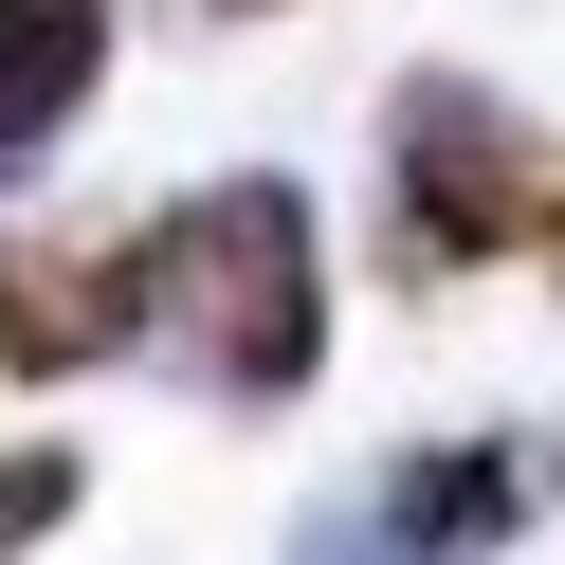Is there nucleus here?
Returning a JSON list of instances; mask_svg holds the SVG:
<instances>
[{
	"label": "nucleus",
	"instance_id": "obj_4",
	"mask_svg": "<svg viewBox=\"0 0 565 565\" xmlns=\"http://www.w3.org/2000/svg\"><path fill=\"white\" fill-rule=\"evenodd\" d=\"M147 347V292H128V237H0V365L74 383Z\"/></svg>",
	"mask_w": 565,
	"mask_h": 565
},
{
	"label": "nucleus",
	"instance_id": "obj_7",
	"mask_svg": "<svg viewBox=\"0 0 565 565\" xmlns=\"http://www.w3.org/2000/svg\"><path fill=\"white\" fill-rule=\"evenodd\" d=\"M292 565H419V547H402V529H383V511H365V492H329V511H310V529H292Z\"/></svg>",
	"mask_w": 565,
	"mask_h": 565
},
{
	"label": "nucleus",
	"instance_id": "obj_3",
	"mask_svg": "<svg viewBox=\"0 0 565 565\" xmlns=\"http://www.w3.org/2000/svg\"><path fill=\"white\" fill-rule=\"evenodd\" d=\"M565 492V438H529V419H492V438H419V456H383L365 475V511L402 529L419 565H492L529 511Z\"/></svg>",
	"mask_w": 565,
	"mask_h": 565
},
{
	"label": "nucleus",
	"instance_id": "obj_6",
	"mask_svg": "<svg viewBox=\"0 0 565 565\" xmlns=\"http://www.w3.org/2000/svg\"><path fill=\"white\" fill-rule=\"evenodd\" d=\"M74 492H92V456H55V438H19V456H0V565L38 547V529H74Z\"/></svg>",
	"mask_w": 565,
	"mask_h": 565
},
{
	"label": "nucleus",
	"instance_id": "obj_5",
	"mask_svg": "<svg viewBox=\"0 0 565 565\" xmlns=\"http://www.w3.org/2000/svg\"><path fill=\"white\" fill-rule=\"evenodd\" d=\"M92 74H110V0H0V183L74 147Z\"/></svg>",
	"mask_w": 565,
	"mask_h": 565
},
{
	"label": "nucleus",
	"instance_id": "obj_8",
	"mask_svg": "<svg viewBox=\"0 0 565 565\" xmlns=\"http://www.w3.org/2000/svg\"><path fill=\"white\" fill-rule=\"evenodd\" d=\"M201 19H274V0H201Z\"/></svg>",
	"mask_w": 565,
	"mask_h": 565
},
{
	"label": "nucleus",
	"instance_id": "obj_2",
	"mask_svg": "<svg viewBox=\"0 0 565 565\" xmlns=\"http://www.w3.org/2000/svg\"><path fill=\"white\" fill-rule=\"evenodd\" d=\"M492 256H565V147L475 74H402L383 92V274L438 292Z\"/></svg>",
	"mask_w": 565,
	"mask_h": 565
},
{
	"label": "nucleus",
	"instance_id": "obj_1",
	"mask_svg": "<svg viewBox=\"0 0 565 565\" xmlns=\"http://www.w3.org/2000/svg\"><path fill=\"white\" fill-rule=\"evenodd\" d=\"M128 292H147V347H128V365L201 383L220 419L310 402V365H329V237H310V201L274 183V164L164 201V220L128 237Z\"/></svg>",
	"mask_w": 565,
	"mask_h": 565
}]
</instances>
